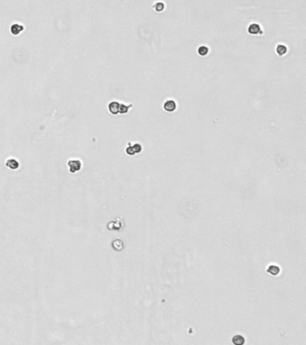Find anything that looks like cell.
Instances as JSON below:
<instances>
[{
  "instance_id": "1",
  "label": "cell",
  "mask_w": 306,
  "mask_h": 345,
  "mask_svg": "<svg viewBox=\"0 0 306 345\" xmlns=\"http://www.w3.org/2000/svg\"><path fill=\"white\" fill-rule=\"evenodd\" d=\"M133 106V104H129V105H126V104H123V103H120L118 101H112L109 104V111L110 112L113 114V115H117V114H125V113H128L129 110Z\"/></svg>"
},
{
  "instance_id": "2",
  "label": "cell",
  "mask_w": 306,
  "mask_h": 345,
  "mask_svg": "<svg viewBox=\"0 0 306 345\" xmlns=\"http://www.w3.org/2000/svg\"><path fill=\"white\" fill-rule=\"evenodd\" d=\"M141 151H142V146L138 143H136L134 145L129 143V146L126 148V153L129 156H133L137 153H140Z\"/></svg>"
},
{
  "instance_id": "11",
  "label": "cell",
  "mask_w": 306,
  "mask_h": 345,
  "mask_svg": "<svg viewBox=\"0 0 306 345\" xmlns=\"http://www.w3.org/2000/svg\"><path fill=\"white\" fill-rule=\"evenodd\" d=\"M164 4L162 2H157L155 3L154 5H153V8L156 11V12H162L164 10Z\"/></svg>"
},
{
  "instance_id": "3",
  "label": "cell",
  "mask_w": 306,
  "mask_h": 345,
  "mask_svg": "<svg viewBox=\"0 0 306 345\" xmlns=\"http://www.w3.org/2000/svg\"><path fill=\"white\" fill-rule=\"evenodd\" d=\"M177 103L173 100V99H170V100H166L162 105V108L163 110L168 111V112H173L174 111H176L177 109Z\"/></svg>"
},
{
  "instance_id": "6",
  "label": "cell",
  "mask_w": 306,
  "mask_h": 345,
  "mask_svg": "<svg viewBox=\"0 0 306 345\" xmlns=\"http://www.w3.org/2000/svg\"><path fill=\"white\" fill-rule=\"evenodd\" d=\"M267 272L269 274L272 275V276H277L280 273V268L278 266H276V265H274V264L269 265V266L268 267V269H267Z\"/></svg>"
},
{
  "instance_id": "7",
  "label": "cell",
  "mask_w": 306,
  "mask_h": 345,
  "mask_svg": "<svg viewBox=\"0 0 306 345\" xmlns=\"http://www.w3.org/2000/svg\"><path fill=\"white\" fill-rule=\"evenodd\" d=\"M5 165H6L7 167L11 168V169H17V168L19 167V163H18V161L16 160L15 158H9V159L6 161Z\"/></svg>"
},
{
  "instance_id": "4",
  "label": "cell",
  "mask_w": 306,
  "mask_h": 345,
  "mask_svg": "<svg viewBox=\"0 0 306 345\" xmlns=\"http://www.w3.org/2000/svg\"><path fill=\"white\" fill-rule=\"evenodd\" d=\"M82 165V163H81L80 160L78 159H72L68 162V166H69V170L71 172H78L81 169V166Z\"/></svg>"
},
{
  "instance_id": "5",
  "label": "cell",
  "mask_w": 306,
  "mask_h": 345,
  "mask_svg": "<svg viewBox=\"0 0 306 345\" xmlns=\"http://www.w3.org/2000/svg\"><path fill=\"white\" fill-rule=\"evenodd\" d=\"M247 31L250 34H252V35H257V34L261 35V34H263V31L261 30L260 26L258 24H254V23L249 25Z\"/></svg>"
},
{
  "instance_id": "10",
  "label": "cell",
  "mask_w": 306,
  "mask_h": 345,
  "mask_svg": "<svg viewBox=\"0 0 306 345\" xmlns=\"http://www.w3.org/2000/svg\"><path fill=\"white\" fill-rule=\"evenodd\" d=\"M208 52H209V49L207 46L202 45L197 49V54L200 55V56H207L208 54Z\"/></svg>"
},
{
  "instance_id": "12",
  "label": "cell",
  "mask_w": 306,
  "mask_h": 345,
  "mask_svg": "<svg viewBox=\"0 0 306 345\" xmlns=\"http://www.w3.org/2000/svg\"><path fill=\"white\" fill-rule=\"evenodd\" d=\"M23 26L22 25H19V24H16V25H13L12 26V32L14 34H18L19 31H23Z\"/></svg>"
},
{
  "instance_id": "9",
  "label": "cell",
  "mask_w": 306,
  "mask_h": 345,
  "mask_svg": "<svg viewBox=\"0 0 306 345\" xmlns=\"http://www.w3.org/2000/svg\"><path fill=\"white\" fill-rule=\"evenodd\" d=\"M233 343H234V344L236 345H242L245 343V339H244V337L242 336V335H240V334H237V335H234L233 337Z\"/></svg>"
},
{
  "instance_id": "8",
  "label": "cell",
  "mask_w": 306,
  "mask_h": 345,
  "mask_svg": "<svg viewBox=\"0 0 306 345\" xmlns=\"http://www.w3.org/2000/svg\"><path fill=\"white\" fill-rule=\"evenodd\" d=\"M276 52L279 56H284L287 52V47L284 44H278L276 48Z\"/></svg>"
}]
</instances>
